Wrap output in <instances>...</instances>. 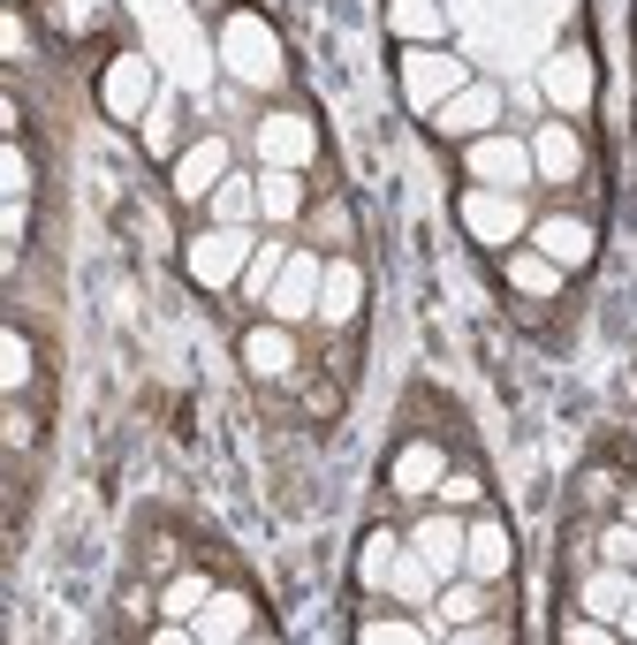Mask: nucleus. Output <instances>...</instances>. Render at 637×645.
Instances as JSON below:
<instances>
[{
	"label": "nucleus",
	"mask_w": 637,
	"mask_h": 645,
	"mask_svg": "<svg viewBox=\"0 0 637 645\" xmlns=\"http://www.w3.org/2000/svg\"><path fill=\"white\" fill-rule=\"evenodd\" d=\"M244 357H251V373H258V380H281V373L296 365V342L266 326V334H251V342H244Z\"/></svg>",
	"instance_id": "3"
},
{
	"label": "nucleus",
	"mask_w": 637,
	"mask_h": 645,
	"mask_svg": "<svg viewBox=\"0 0 637 645\" xmlns=\"http://www.w3.org/2000/svg\"><path fill=\"white\" fill-rule=\"evenodd\" d=\"M554 273H562L554 258H547V266H539V258H509V281H516V289H554Z\"/></svg>",
	"instance_id": "13"
},
{
	"label": "nucleus",
	"mask_w": 637,
	"mask_h": 645,
	"mask_svg": "<svg viewBox=\"0 0 637 645\" xmlns=\"http://www.w3.org/2000/svg\"><path fill=\"white\" fill-rule=\"evenodd\" d=\"M318 228L326 236H349V205H318Z\"/></svg>",
	"instance_id": "22"
},
{
	"label": "nucleus",
	"mask_w": 637,
	"mask_h": 645,
	"mask_svg": "<svg viewBox=\"0 0 637 645\" xmlns=\"http://www.w3.org/2000/svg\"><path fill=\"white\" fill-rule=\"evenodd\" d=\"M441 502H447V509L478 502V471H447V479H441Z\"/></svg>",
	"instance_id": "15"
},
{
	"label": "nucleus",
	"mask_w": 637,
	"mask_h": 645,
	"mask_svg": "<svg viewBox=\"0 0 637 645\" xmlns=\"http://www.w3.org/2000/svg\"><path fill=\"white\" fill-rule=\"evenodd\" d=\"M304 183H296V175H289V168H273V175H266V213H296V205H304Z\"/></svg>",
	"instance_id": "12"
},
{
	"label": "nucleus",
	"mask_w": 637,
	"mask_h": 645,
	"mask_svg": "<svg viewBox=\"0 0 637 645\" xmlns=\"http://www.w3.org/2000/svg\"><path fill=\"white\" fill-rule=\"evenodd\" d=\"M304 297H312V266H296L289 289H273V312H281V304H304Z\"/></svg>",
	"instance_id": "17"
},
{
	"label": "nucleus",
	"mask_w": 637,
	"mask_h": 645,
	"mask_svg": "<svg viewBox=\"0 0 637 645\" xmlns=\"http://www.w3.org/2000/svg\"><path fill=\"white\" fill-rule=\"evenodd\" d=\"M447 623H455V631H463V623H471V615H478V592H447V608H441Z\"/></svg>",
	"instance_id": "18"
},
{
	"label": "nucleus",
	"mask_w": 637,
	"mask_h": 645,
	"mask_svg": "<svg viewBox=\"0 0 637 645\" xmlns=\"http://www.w3.org/2000/svg\"><path fill=\"white\" fill-rule=\"evenodd\" d=\"M501 570H509V539L486 524V531L471 539V578H501Z\"/></svg>",
	"instance_id": "9"
},
{
	"label": "nucleus",
	"mask_w": 637,
	"mask_h": 645,
	"mask_svg": "<svg viewBox=\"0 0 637 645\" xmlns=\"http://www.w3.org/2000/svg\"><path fill=\"white\" fill-rule=\"evenodd\" d=\"M630 516H637V494H630Z\"/></svg>",
	"instance_id": "24"
},
{
	"label": "nucleus",
	"mask_w": 637,
	"mask_h": 645,
	"mask_svg": "<svg viewBox=\"0 0 637 645\" xmlns=\"http://www.w3.org/2000/svg\"><path fill=\"white\" fill-rule=\"evenodd\" d=\"M91 15H107V0H68V15H62V23H68V31H84Z\"/></svg>",
	"instance_id": "19"
},
{
	"label": "nucleus",
	"mask_w": 637,
	"mask_h": 645,
	"mask_svg": "<svg viewBox=\"0 0 637 645\" xmlns=\"http://www.w3.org/2000/svg\"><path fill=\"white\" fill-rule=\"evenodd\" d=\"M23 380H31V342L8 334V387H23Z\"/></svg>",
	"instance_id": "16"
},
{
	"label": "nucleus",
	"mask_w": 637,
	"mask_h": 645,
	"mask_svg": "<svg viewBox=\"0 0 637 645\" xmlns=\"http://www.w3.org/2000/svg\"><path fill=\"white\" fill-rule=\"evenodd\" d=\"M244 236L236 228H213V236H197V244H183V266H191V281L197 289H228L236 273H244Z\"/></svg>",
	"instance_id": "1"
},
{
	"label": "nucleus",
	"mask_w": 637,
	"mask_h": 645,
	"mask_svg": "<svg viewBox=\"0 0 637 645\" xmlns=\"http://www.w3.org/2000/svg\"><path fill=\"white\" fill-rule=\"evenodd\" d=\"M395 486H441V449H402L395 455Z\"/></svg>",
	"instance_id": "7"
},
{
	"label": "nucleus",
	"mask_w": 637,
	"mask_h": 645,
	"mask_svg": "<svg viewBox=\"0 0 637 645\" xmlns=\"http://www.w3.org/2000/svg\"><path fill=\"white\" fill-rule=\"evenodd\" d=\"M607 562H637V531H607Z\"/></svg>",
	"instance_id": "21"
},
{
	"label": "nucleus",
	"mask_w": 637,
	"mask_h": 645,
	"mask_svg": "<svg viewBox=\"0 0 637 645\" xmlns=\"http://www.w3.org/2000/svg\"><path fill=\"white\" fill-rule=\"evenodd\" d=\"M539 251L554 258V266H584V258H592V228H576V221H547V228H539Z\"/></svg>",
	"instance_id": "2"
},
{
	"label": "nucleus",
	"mask_w": 637,
	"mask_h": 645,
	"mask_svg": "<svg viewBox=\"0 0 637 645\" xmlns=\"http://www.w3.org/2000/svg\"><path fill=\"white\" fill-rule=\"evenodd\" d=\"M494 107H501V92H494V84H478L471 99H455V107L441 115V129H447V137H463V122H471V129H478V122H494Z\"/></svg>",
	"instance_id": "6"
},
{
	"label": "nucleus",
	"mask_w": 637,
	"mask_h": 645,
	"mask_svg": "<svg viewBox=\"0 0 637 645\" xmlns=\"http://www.w3.org/2000/svg\"><path fill=\"white\" fill-rule=\"evenodd\" d=\"M478 168H494V175H509V168H523V152H509V144H494V152H478Z\"/></svg>",
	"instance_id": "20"
},
{
	"label": "nucleus",
	"mask_w": 637,
	"mask_h": 645,
	"mask_svg": "<svg viewBox=\"0 0 637 645\" xmlns=\"http://www.w3.org/2000/svg\"><path fill=\"white\" fill-rule=\"evenodd\" d=\"M447 76H455L447 62H410V92H418V99H433V92H441Z\"/></svg>",
	"instance_id": "14"
},
{
	"label": "nucleus",
	"mask_w": 637,
	"mask_h": 645,
	"mask_svg": "<svg viewBox=\"0 0 637 645\" xmlns=\"http://www.w3.org/2000/svg\"><path fill=\"white\" fill-rule=\"evenodd\" d=\"M244 615H251V600H213L197 631H205V638H220V631H228V638H244V631H258V623H244Z\"/></svg>",
	"instance_id": "10"
},
{
	"label": "nucleus",
	"mask_w": 637,
	"mask_h": 645,
	"mask_svg": "<svg viewBox=\"0 0 637 645\" xmlns=\"http://www.w3.org/2000/svg\"><path fill=\"white\" fill-rule=\"evenodd\" d=\"M365 304V273L357 266H326V320H357Z\"/></svg>",
	"instance_id": "4"
},
{
	"label": "nucleus",
	"mask_w": 637,
	"mask_h": 645,
	"mask_svg": "<svg viewBox=\"0 0 637 645\" xmlns=\"http://www.w3.org/2000/svg\"><path fill=\"white\" fill-rule=\"evenodd\" d=\"M266 152H273V160H304V152H312V129L296 122V115H289V122L273 115V122H266Z\"/></svg>",
	"instance_id": "8"
},
{
	"label": "nucleus",
	"mask_w": 637,
	"mask_h": 645,
	"mask_svg": "<svg viewBox=\"0 0 637 645\" xmlns=\"http://www.w3.org/2000/svg\"><path fill=\"white\" fill-rule=\"evenodd\" d=\"M547 84H554V99H562V107H576V99H592V54H562V62H554V76H547Z\"/></svg>",
	"instance_id": "5"
},
{
	"label": "nucleus",
	"mask_w": 637,
	"mask_h": 645,
	"mask_svg": "<svg viewBox=\"0 0 637 645\" xmlns=\"http://www.w3.org/2000/svg\"><path fill=\"white\" fill-rule=\"evenodd\" d=\"M220 160H228V152H220V144H197L191 160H183V197H205V191H197V183H205V175H213V168H220Z\"/></svg>",
	"instance_id": "11"
},
{
	"label": "nucleus",
	"mask_w": 637,
	"mask_h": 645,
	"mask_svg": "<svg viewBox=\"0 0 637 645\" xmlns=\"http://www.w3.org/2000/svg\"><path fill=\"white\" fill-rule=\"evenodd\" d=\"M630 631H637V600H630Z\"/></svg>",
	"instance_id": "23"
}]
</instances>
